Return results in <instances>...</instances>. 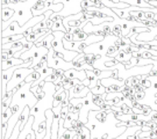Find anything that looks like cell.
<instances>
[{
    "mask_svg": "<svg viewBox=\"0 0 157 139\" xmlns=\"http://www.w3.org/2000/svg\"><path fill=\"white\" fill-rule=\"evenodd\" d=\"M47 60H48V67L54 68V70H63V71H69L73 68L72 61H65L63 58L58 57L57 52L52 48L49 49V53L47 56Z\"/></svg>",
    "mask_w": 157,
    "mask_h": 139,
    "instance_id": "6da1fadb",
    "label": "cell"
},
{
    "mask_svg": "<svg viewBox=\"0 0 157 139\" xmlns=\"http://www.w3.org/2000/svg\"><path fill=\"white\" fill-rule=\"evenodd\" d=\"M33 72V68H17V71L14 72V74H13L12 79L10 80V82L7 83V92H12L17 85L26 81V79L28 78Z\"/></svg>",
    "mask_w": 157,
    "mask_h": 139,
    "instance_id": "7a4b0ae2",
    "label": "cell"
},
{
    "mask_svg": "<svg viewBox=\"0 0 157 139\" xmlns=\"http://www.w3.org/2000/svg\"><path fill=\"white\" fill-rule=\"evenodd\" d=\"M90 92L91 89L89 87H85L83 82H82L80 85L73 86L72 88L69 90V99L70 100H72V99H83V97H86Z\"/></svg>",
    "mask_w": 157,
    "mask_h": 139,
    "instance_id": "3957f363",
    "label": "cell"
},
{
    "mask_svg": "<svg viewBox=\"0 0 157 139\" xmlns=\"http://www.w3.org/2000/svg\"><path fill=\"white\" fill-rule=\"evenodd\" d=\"M64 75L69 79H78L82 82L87 79V74H86V71H78V70H75V68H71L67 72L64 73Z\"/></svg>",
    "mask_w": 157,
    "mask_h": 139,
    "instance_id": "277c9868",
    "label": "cell"
},
{
    "mask_svg": "<svg viewBox=\"0 0 157 139\" xmlns=\"http://www.w3.org/2000/svg\"><path fill=\"white\" fill-rule=\"evenodd\" d=\"M26 61L22 60L21 58H10L7 60L1 61V71H6L8 68H12L14 66H17V65H22Z\"/></svg>",
    "mask_w": 157,
    "mask_h": 139,
    "instance_id": "5b68a950",
    "label": "cell"
},
{
    "mask_svg": "<svg viewBox=\"0 0 157 139\" xmlns=\"http://www.w3.org/2000/svg\"><path fill=\"white\" fill-rule=\"evenodd\" d=\"M69 99V90H65L64 88H61L59 90H56L54 96V107H57L62 104L64 101Z\"/></svg>",
    "mask_w": 157,
    "mask_h": 139,
    "instance_id": "8992f818",
    "label": "cell"
},
{
    "mask_svg": "<svg viewBox=\"0 0 157 139\" xmlns=\"http://www.w3.org/2000/svg\"><path fill=\"white\" fill-rule=\"evenodd\" d=\"M132 58H133V56L129 55V53H127L124 50L118 51V53H117V55H115V57H114V59L118 61V63H120V64H122V65L128 64Z\"/></svg>",
    "mask_w": 157,
    "mask_h": 139,
    "instance_id": "52a82bcc",
    "label": "cell"
},
{
    "mask_svg": "<svg viewBox=\"0 0 157 139\" xmlns=\"http://www.w3.org/2000/svg\"><path fill=\"white\" fill-rule=\"evenodd\" d=\"M129 6H134V7H139V8H154L147 0H122Z\"/></svg>",
    "mask_w": 157,
    "mask_h": 139,
    "instance_id": "ba28073f",
    "label": "cell"
},
{
    "mask_svg": "<svg viewBox=\"0 0 157 139\" xmlns=\"http://www.w3.org/2000/svg\"><path fill=\"white\" fill-rule=\"evenodd\" d=\"M15 15V11L12 9L10 7H2L1 8V21L6 22L8 20H11L12 17Z\"/></svg>",
    "mask_w": 157,
    "mask_h": 139,
    "instance_id": "9c48e42d",
    "label": "cell"
},
{
    "mask_svg": "<svg viewBox=\"0 0 157 139\" xmlns=\"http://www.w3.org/2000/svg\"><path fill=\"white\" fill-rule=\"evenodd\" d=\"M32 93L35 95V97L39 101L43 100L45 97L44 88H43L42 86H40V85H36V86H33V87H32Z\"/></svg>",
    "mask_w": 157,
    "mask_h": 139,
    "instance_id": "30bf717a",
    "label": "cell"
},
{
    "mask_svg": "<svg viewBox=\"0 0 157 139\" xmlns=\"http://www.w3.org/2000/svg\"><path fill=\"white\" fill-rule=\"evenodd\" d=\"M54 33L52 34H49V35H47V36H44V38L42 39V42H40V43H36V46L37 48H41V46H44V48H47L48 50L49 49H51V42H52V39H54Z\"/></svg>",
    "mask_w": 157,
    "mask_h": 139,
    "instance_id": "8fae6325",
    "label": "cell"
},
{
    "mask_svg": "<svg viewBox=\"0 0 157 139\" xmlns=\"http://www.w3.org/2000/svg\"><path fill=\"white\" fill-rule=\"evenodd\" d=\"M35 134H36V139H43L47 134V121H43V122L40 124L37 129L35 130Z\"/></svg>",
    "mask_w": 157,
    "mask_h": 139,
    "instance_id": "7c38bea8",
    "label": "cell"
},
{
    "mask_svg": "<svg viewBox=\"0 0 157 139\" xmlns=\"http://www.w3.org/2000/svg\"><path fill=\"white\" fill-rule=\"evenodd\" d=\"M86 74H87V80L90 81V89L97 87L99 85V82H100L99 78L92 71H86Z\"/></svg>",
    "mask_w": 157,
    "mask_h": 139,
    "instance_id": "4fadbf2b",
    "label": "cell"
},
{
    "mask_svg": "<svg viewBox=\"0 0 157 139\" xmlns=\"http://www.w3.org/2000/svg\"><path fill=\"white\" fill-rule=\"evenodd\" d=\"M23 38H26L23 35H13V36L6 37V38H1V45L7 44V43H14V42L21 41V39H23Z\"/></svg>",
    "mask_w": 157,
    "mask_h": 139,
    "instance_id": "5bb4252c",
    "label": "cell"
},
{
    "mask_svg": "<svg viewBox=\"0 0 157 139\" xmlns=\"http://www.w3.org/2000/svg\"><path fill=\"white\" fill-rule=\"evenodd\" d=\"M51 30H52V33H56V31H64V33H67V28H65L64 23H63V20H59V21L54 22L52 27H51Z\"/></svg>",
    "mask_w": 157,
    "mask_h": 139,
    "instance_id": "9a60e30c",
    "label": "cell"
},
{
    "mask_svg": "<svg viewBox=\"0 0 157 139\" xmlns=\"http://www.w3.org/2000/svg\"><path fill=\"white\" fill-rule=\"evenodd\" d=\"M91 93H92L93 95H104L107 93V88L106 87H104V86L101 85V82H99V85H98L97 87L91 89Z\"/></svg>",
    "mask_w": 157,
    "mask_h": 139,
    "instance_id": "2e32d148",
    "label": "cell"
},
{
    "mask_svg": "<svg viewBox=\"0 0 157 139\" xmlns=\"http://www.w3.org/2000/svg\"><path fill=\"white\" fill-rule=\"evenodd\" d=\"M140 85L143 87V88L150 89V88H151V86H152V82L149 80V79H148V75H143V77H142V79H141Z\"/></svg>",
    "mask_w": 157,
    "mask_h": 139,
    "instance_id": "e0dca14e",
    "label": "cell"
},
{
    "mask_svg": "<svg viewBox=\"0 0 157 139\" xmlns=\"http://www.w3.org/2000/svg\"><path fill=\"white\" fill-rule=\"evenodd\" d=\"M12 116H13V112H12L11 109L1 111V122H8Z\"/></svg>",
    "mask_w": 157,
    "mask_h": 139,
    "instance_id": "ac0fdd59",
    "label": "cell"
},
{
    "mask_svg": "<svg viewBox=\"0 0 157 139\" xmlns=\"http://www.w3.org/2000/svg\"><path fill=\"white\" fill-rule=\"evenodd\" d=\"M76 134H77L76 131H73L72 129H69V130H65V132H64V134H63V138L64 139H72Z\"/></svg>",
    "mask_w": 157,
    "mask_h": 139,
    "instance_id": "d6986e66",
    "label": "cell"
},
{
    "mask_svg": "<svg viewBox=\"0 0 157 139\" xmlns=\"http://www.w3.org/2000/svg\"><path fill=\"white\" fill-rule=\"evenodd\" d=\"M118 49L115 48V45L113 44V45H111L109 48H108V50H107V53H106V56H108V57H115V55L118 53Z\"/></svg>",
    "mask_w": 157,
    "mask_h": 139,
    "instance_id": "ffe728a7",
    "label": "cell"
},
{
    "mask_svg": "<svg viewBox=\"0 0 157 139\" xmlns=\"http://www.w3.org/2000/svg\"><path fill=\"white\" fill-rule=\"evenodd\" d=\"M146 95H147L146 90H140V92H135V96H136V99H137V101L144 100Z\"/></svg>",
    "mask_w": 157,
    "mask_h": 139,
    "instance_id": "44dd1931",
    "label": "cell"
},
{
    "mask_svg": "<svg viewBox=\"0 0 157 139\" xmlns=\"http://www.w3.org/2000/svg\"><path fill=\"white\" fill-rule=\"evenodd\" d=\"M64 39L67 42H73L75 41V36L71 33H65L64 34Z\"/></svg>",
    "mask_w": 157,
    "mask_h": 139,
    "instance_id": "7402d4cb",
    "label": "cell"
},
{
    "mask_svg": "<svg viewBox=\"0 0 157 139\" xmlns=\"http://www.w3.org/2000/svg\"><path fill=\"white\" fill-rule=\"evenodd\" d=\"M59 139H64V138H63V137H62V138H59Z\"/></svg>",
    "mask_w": 157,
    "mask_h": 139,
    "instance_id": "603a6c76",
    "label": "cell"
}]
</instances>
